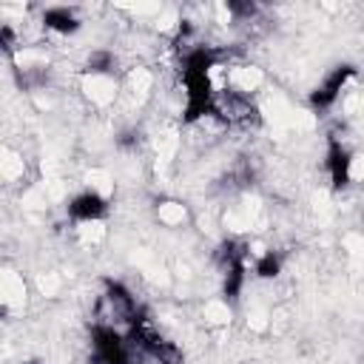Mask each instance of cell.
<instances>
[{"label":"cell","mask_w":364,"mask_h":364,"mask_svg":"<svg viewBox=\"0 0 364 364\" xmlns=\"http://www.w3.org/2000/svg\"><path fill=\"white\" fill-rule=\"evenodd\" d=\"M128 336L114 327L94 321L91 324V358L94 364H128Z\"/></svg>","instance_id":"1"},{"label":"cell","mask_w":364,"mask_h":364,"mask_svg":"<svg viewBox=\"0 0 364 364\" xmlns=\"http://www.w3.org/2000/svg\"><path fill=\"white\" fill-rule=\"evenodd\" d=\"M355 77V65L353 63H338V65H333L324 77H321V82L310 91V97H307V105H310V111L313 114H327L338 100H341V91L347 88V82Z\"/></svg>","instance_id":"2"},{"label":"cell","mask_w":364,"mask_h":364,"mask_svg":"<svg viewBox=\"0 0 364 364\" xmlns=\"http://www.w3.org/2000/svg\"><path fill=\"white\" fill-rule=\"evenodd\" d=\"M355 154L344 145L341 136L330 134L327 136V154H324V168H327V176H330V185L333 191H344L353 176H355Z\"/></svg>","instance_id":"3"},{"label":"cell","mask_w":364,"mask_h":364,"mask_svg":"<svg viewBox=\"0 0 364 364\" xmlns=\"http://www.w3.org/2000/svg\"><path fill=\"white\" fill-rule=\"evenodd\" d=\"M65 213H68V219L74 225H94L108 213V199L100 191L88 188V191H80L77 196L68 199Z\"/></svg>","instance_id":"4"},{"label":"cell","mask_w":364,"mask_h":364,"mask_svg":"<svg viewBox=\"0 0 364 364\" xmlns=\"http://www.w3.org/2000/svg\"><path fill=\"white\" fill-rule=\"evenodd\" d=\"M40 23H43L46 31H54V34H63V37L80 31V26H82L71 6H46L40 11Z\"/></svg>","instance_id":"5"},{"label":"cell","mask_w":364,"mask_h":364,"mask_svg":"<svg viewBox=\"0 0 364 364\" xmlns=\"http://www.w3.org/2000/svg\"><path fill=\"white\" fill-rule=\"evenodd\" d=\"M114 68H117V57H114V51H108V48H94V51L85 57V74H88V77L111 80V77H114Z\"/></svg>","instance_id":"6"},{"label":"cell","mask_w":364,"mask_h":364,"mask_svg":"<svg viewBox=\"0 0 364 364\" xmlns=\"http://www.w3.org/2000/svg\"><path fill=\"white\" fill-rule=\"evenodd\" d=\"M282 264H284V259H282L279 250H262L253 262V273L259 279H276L282 273Z\"/></svg>","instance_id":"7"},{"label":"cell","mask_w":364,"mask_h":364,"mask_svg":"<svg viewBox=\"0 0 364 364\" xmlns=\"http://www.w3.org/2000/svg\"><path fill=\"white\" fill-rule=\"evenodd\" d=\"M225 11L236 20V23H247V20H253L256 14H259V6L256 3H239V0H228L225 3Z\"/></svg>","instance_id":"8"},{"label":"cell","mask_w":364,"mask_h":364,"mask_svg":"<svg viewBox=\"0 0 364 364\" xmlns=\"http://www.w3.org/2000/svg\"><path fill=\"white\" fill-rule=\"evenodd\" d=\"M114 142H117V148H119V151H136V148H139V142H142V131H139L136 125H131V128L119 131Z\"/></svg>","instance_id":"9"},{"label":"cell","mask_w":364,"mask_h":364,"mask_svg":"<svg viewBox=\"0 0 364 364\" xmlns=\"http://www.w3.org/2000/svg\"><path fill=\"white\" fill-rule=\"evenodd\" d=\"M156 213H159V219L165 225H179L185 219V205H179V202H162L156 208Z\"/></svg>","instance_id":"10"},{"label":"cell","mask_w":364,"mask_h":364,"mask_svg":"<svg viewBox=\"0 0 364 364\" xmlns=\"http://www.w3.org/2000/svg\"><path fill=\"white\" fill-rule=\"evenodd\" d=\"M17 31H14V26L11 23H0V48H3V54L6 57H14V51H17Z\"/></svg>","instance_id":"11"}]
</instances>
